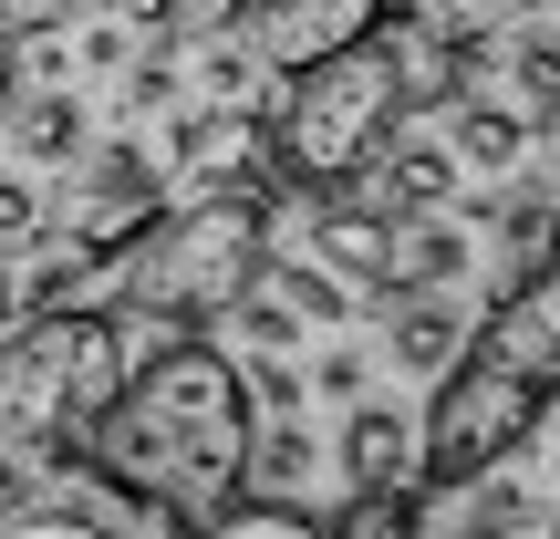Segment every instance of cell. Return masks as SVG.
<instances>
[{
	"mask_svg": "<svg viewBox=\"0 0 560 539\" xmlns=\"http://www.w3.org/2000/svg\"><path fill=\"white\" fill-rule=\"evenodd\" d=\"M342 478L353 488H416V415L384 395H353L342 415Z\"/></svg>",
	"mask_w": 560,
	"mask_h": 539,
	"instance_id": "cell-10",
	"label": "cell"
},
{
	"mask_svg": "<svg viewBox=\"0 0 560 539\" xmlns=\"http://www.w3.org/2000/svg\"><path fill=\"white\" fill-rule=\"evenodd\" d=\"M115 73H125V83H115V94H125V115H156V104H166V94H177V62H166V52H145V62H136V52H125V62H115Z\"/></svg>",
	"mask_w": 560,
	"mask_h": 539,
	"instance_id": "cell-21",
	"label": "cell"
},
{
	"mask_svg": "<svg viewBox=\"0 0 560 539\" xmlns=\"http://www.w3.org/2000/svg\"><path fill=\"white\" fill-rule=\"evenodd\" d=\"M312 467H322V446H312V425L301 415H270V425H249V457H240V478H260V488H312Z\"/></svg>",
	"mask_w": 560,
	"mask_h": 539,
	"instance_id": "cell-16",
	"label": "cell"
},
{
	"mask_svg": "<svg viewBox=\"0 0 560 539\" xmlns=\"http://www.w3.org/2000/svg\"><path fill=\"white\" fill-rule=\"evenodd\" d=\"M478 353H499V363H520V374L560 384V280H550V270H520V280L488 291Z\"/></svg>",
	"mask_w": 560,
	"mask_h": 539,
	"instance_id": "cell-7",
	"label": "cell"
},
{
	"mask_svg": "<svg viewBox=\"0 0 560 539\" xmlns=\"http://www.w3.org/2000/svg\"><path fill=\"white\" fill-rule=\"evenodd\" d=\"M363 32H384V0H260V21H249L260 62H280V73H301V62L342 52Z\"/></svg>",
	"mask_w": 560,
	"mask_h": 539,
	"instance_id": "cell-9",
	"label": "cell"
},
{
	"mask_svg": "<svg viewBox=\"0 0 560 539\" xmlns=\"http://www.w3.org/2000/svg\"><path fill=\"white\" fill-rule=\"evenodd\" d=\"M11 136H21V166H73L83 156V104L62 94V83H52V94H32V104L11 94Z\"/></svg>",
	"mask_w": 560,
	"mask_h": 539,
	"instance_id": "cell-15",
	"label": "cell"
},
{
	"mask_svg": "<svg viewBox=\"0 0 560 539\" xmlns=\"http://www.w3.org/2000/svg\"><path fill=\"white\" fill-rule=\"evenodd\" d=\"M260 166H270V136H260V115H249V104H208V115H187V125H177V177L198 187V198L270 187Z\"/></svg>",
	"mask_w": 560,
	"mask_h": 539,
	"instance_id": "cell-8",
	"label": "cell"
},
{
	"mask_svg": "<svg viewBox=\"0 0 560 539\" xmlns=\"http://www.w3.org/2000/svg\"><path fill=\"white\" fill-rule=\"evenodd\" d=\"M395 115H405V52L384 32H363V42H342V52L301 62V73H291V104H280V125H270L280 187L332 198L342 177L374 166V145L395 136Z\"/></svg>",
	"mask_w": 560,
	"mask_h": 539,
	"instance_id": "cell-4",
	"label": "cell"
},
{
	"mask_svg": "<svg viewBox=\"0 0 560 539\" xmlns=\"http://www.w3.org/2000/svg\"><path fill=\"white\" fill-rule=\"evenodd\" d=\"M312 260L332 280H353V291H374V280L395 270V219H384V208H322L312 219Z\"/></svg>",
	"mask_w": 560,
	"mask_h": 539,
	"instance_id": "cell-12",
	"label": "cell"
},
{
	"mask_svg": "<svg viewBox=\"0 0 560 539\" xmlns=\"http://www.w3.org/2000/svg\"><path fill=\"white\" fill-rule=\"evenodd\" d=\"M270 260V187H229V198L156 208L136 239L115 249V321H156V332H198L260 280Z\"/></svg>",
	"mask_w": 560,
	"mask_h": 539,
	"instance_id": "cell-3",
	"label": "cell"
},
{
	"mask_svg": "<svg viewBox=\"0 0 560 539\" xmlns=\"http://www.w3.org/2000/svg\"><path fill=\"white\" fill-rule=\"evenodd\" d=\"M509 73H520V83H529V104H550V94H560V52H550V42H540V32H529V42H520V52H509Z\"/></svg>",
	"mask_w": 560,
	"mask_h": 539,
	"instance_id": "cell-25",
	"label": "cell"
},
{
	"mask_svg": "<svg viewBox=\"0 0 560 539\" xmlns=\"http://www.w3.org/2000/svg\"><path fill=\"white\" fill-rule=\"evenodd\" d=\"M0 21H21V0H0Z\"/></svg>",
	"mask_w": 560,
	"mask_h": 539,
	"instance_id": "cell-29",
	"label": "cell"
},
{
	"mask_svg": "<svg viewBox=\"0 0 560 539\" xmlns=\"http://www.w3.org/2000/svg\"><path fill=\"white\" fill-rule=\"evenodd\" d=\"M332 539H416V488H353Z\"/></svg>",
	"mask_w": 560,
	"mask_h": 539,
	"instance_id": "cell-20",
	"label": "cell"
},
{
	"mask_svg": "<svg viewBox=\"0 0 560 539\" xmlns=\"http://www.w3.org/2000/svg\"><path fill=\"white\" fill-rule=\"evenodd\" d=\"M208 529H229V539H312L322 519L301 499H280V488H270V499H240V488H229V499L208 508Z\"/></svg>",
	"mask_w": 560,
	"mask_h": 539,
	"instance_id": "cell-18",
	"label": "cell"
},
{
	"mask_svg": "<svg viewBox=\"0 0 560 539\" xmlns=\"http://www.w3.org/2000/svg\"><path fill=\"white\" fill-rule=\"evenodd\" d=\"M11 94H21V32L0 21V115H11Z\"/></svg>",
	"mask_w": 560,
	"mask_h": 539,
	"instance_id": "cell-27",
	"label": "cell"
},
{
	"mask_svg": "<svg viewBox=\"0 0 560 539\" xmlns=\"http://www.w3.org/2000/svg\"><path fill=\"white\" fill-rule=\"evenodd\" d=\"M115 11H125V21H136V32H156V42H177V21H187V11H177V0H115Z\"/></svg>",
	"mask_w": 560,
	"mask_h": 539,
	"instance_id": "cell-26",
	"label": "cell"
},
{
	"mask_svg": "<svg viewBox=\"0 0 560 539\" xmlns=\"http://www.w3.org/2000/svg\"><path fill=\"white\" fill-rule=\"evenodd\" d=\"M21 239H42V187L21 166H0V249H21Z\"/></svg>",
	"mask_w": 560,
	"mask_h": 539,
	"instance_id": "cell-23",
	"label": "cell"
},
{
	"mask_svg": "<svg viewBox=\"0 0 560 539\" xmlns=\"http://www.w3.org/2000/svg\"><path fill=\"white\" fill-rule=\"evenodd\" d=\"M446 104V94H436ZM446 156H457V177H478V187H499L509 166H520V145H529V125L509 115V104H446Z\"/></svg>",
	"mask_w": 560,
	"mask_h": 539,
	"instance_id": "cell-13",
	"label": "cell"
},
{
	"mask_svg": "<svg viewBox=\"0 0 560 539\" xmlns=\"http://www.w3.org/2000/svg\"><path fill=\"white\" fill-rule=\"evenodd\" d=\"M240 384H249V405H270V415H301V405H312L291 363H240Z\"/></svg>",
	"mask_w": 560,
	"mask_h": 539,
	"instance_id": "cell-24",
	"label": "cell"
},
{
	"mask_svg": "<svg viewBox=\"0 0 560 539\" xmlns=\"http://www.w3.org/2000/svg\"><path fill=\"white\" fill-rule=\"evenodd\" d=\"M301 395H332V405H353V395H374V363H363L353 342H332V353L312 363V384H301Z\"/></svg>",
	"mask_w": 560,
	"mask_h": 539,
	"instance_id": "cell-22",
	"label": "cell"
},
{
	"mask_svg": "<svg viewBox=\"0 0 560 539\" xmlns=\"http://www.w3.org/2000/svg\"><path fill=\"white\" fill-rule=\"evenodd\" d=\"M249 425H260V415H249L240 363L208 353L198 332H177L156 363H125V395L104 405V425H94L83 457H94L104 478H125V488L177 499L187 519H208L229 488H249V478H240Z\"/></svg>",
	"mask_w": 560,
	"mask_h": 539,
	"instance_id": "cell-1",
	"label": "cell"
},
{
	"mask_svg": "<svg viewBox=\"0 0 560 539\" xmlns=\"http://www.w3.org/2000/svg\"><path fill=\"white\" fill-rule=\"evenodd\" d=\"M260 280H270L280 301H291L301 321H353V280H332L322 260H280V249H270V260H260Z\"/></svg>",
	"mask_w": 560,
	"mask_h": 539,
	"instance_id": "cell-17",
	"label": "cell"
},
{
	"mask_svg": "<svg viewBox=\"0 0 560 539\" xmlns=\"http://www.w3.org/2000/svg\"><path fill=\"white\" fill-rule=\"evenodd\" d=\"M125 363H136V342H125L115 312L32 301V321L0 342V457H32L42 478L73 467L94 446L104 405L125 395Z\"/></svg>",
	"mask_w": 560,
	"mask_h": 539,
	"instance_id": "cell-2",
	"label": "cell"
},
{
	"mask_svg": "<svg viewBox=\"0 0 560 539\" xmlns=\"http://www.w3.org/2000/svg\"><path fill=\"white\" fill-rule=\"evenodd\" d=\"M520 270H550V198L540 187H520L499 219V280H520Z\"/></svg>",
	"mask_w": 560,
	"mask_h": 539,
	"instance_id": "cell-19",
	"label": "cell"
},
{
	"mask_svg": "<svg viewBox=\"0 0 560 539\" xmlns=\"http://www.w3.org/2000/svg\"><path fill=\"white\" fill-rule=\"evenodd\" d=\"M11 321H21V270L0 260V332H11Z\"/></svg>",
	"mask_w": 560,
	"mask_h": 539,
	"instance_id": "cell-28",
	"label": "cell"
},
{
	"mask_svg": "<svg viewBox=\"0 0 560 539\" xmlns=\"http://www.w3.org/2000/svg\"><path fill=\"white\" fill-rule=\"evenodd\" d=\"M166 208V177L145 166V145H94V177H83V198H73V219H62V239H83L94 260H115L125 239H136L145 219Z\"/></svg>",
	"mask_w": 560,
	"mask_h": 539,
	"instance_id": "cell-6",
	"label": "cell"
},
{
	"mask_svg": "<svg viewBox=\"0 0 560 539\" xmlns=\"http://www.w3.org/2000/svg\"><path fill=\"white\" fill-rule=\"evenodd\" d=\"M374 156H384V145H374ZM467 198V177H457V156H446V145L436 136H405L395 145V156H384V219H425V208H457Z\"/></svg>",
	"mask_w": 560,
	"mask_h": 539,
	"instance_id": "cell-14",
	"label": "cell"
},
{
	"mask_svg": "<svg viewBox=\"0 0 560 539\" xmlns=\"http://www.w3.org/2000/svg\"><path fill=\"white\" fill-rule=\"evenodd\" d=\"M540 415H550L540 374H520V363H499V353H457L436 374V405L416 415V488H457V478H478V467L520 457V446L540 436Z\"/></svg>",
	"mask_w": 560,
	"mask_h": 539,
	"instance_id": "cell-5",
	"label": "cell"
},
{
	"mask_svg": "<svg viewBox=\"0 0 560 539\" xmlns=\"http://www.w3.org/2000/svg\"><path fill=\"white\" fill-rule=\"evenodd\" d=\"M384 332H395V363L405 374H446V363L467 353V312L446 291H405V301H374Z\"/></svg>",
	"mask_w": 560,
	"mask_h": 539,
	"instance_id": "cell-11",
	"label": "cell"
}]
</instances>
